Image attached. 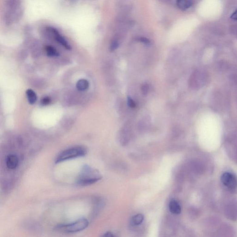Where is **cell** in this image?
I'll return each instance as SVG.
<instances>
[{
	"mask_svg": "<svg viewBox=\"0 0 237 237\" xmlns=\"http://www.w3.org/2000/svg\"><path fill=\"white\" fill-rule=\"evenodd\" d=\"M101 179L100 175L96 170L86 165L82 169L78 176L77 183L79 186H88L95 183Z\"/></svg>",
	"mask_w": 237,
	"mask_h": 237,
	"instance_id": "obj_1",
	"label": "cell"
},
{
	"mask_svg": "<svg viewBox=\"0 0 237 237\" xmlns=\"http://www.w3.org/2000/svg\"><path fill=\"white\" fill-rule=\"evenodd\" d=\"M87 150L82 146H75L68 148L61 152L55 159V163L58 164L65 161L83 157L87 154Z\"/></svg>",
	"mask_w": 237,
	"mask_h": 237,
	"instance_id": "obj_2",
	"label": "cell"
},
{
	"mask_svg": "<svg viewBox=\"0 0 237 237\" xmlns=\"http://www.w3.org/2000/svg\"><path fill=\"white\" fill-rule=\"evenodd\" d=\"M210 81V77L207 71L195 70L191 75L189 85L193 89H197L206 85Z\"/></svg>",
	"mask_w": 237,
	"mask_h": 237,
	"instance_id": "obj_3",
	"label": "cell"
},
{
	"mask_svg": "<svg viewBox=\"0 0 237 237\" xmlns=\"http://www.w3.org/2000/svg\"><path fill=\"white\" fill-rule=\"evenodd\" d=\"M88 225V222L87 219L81 218L72 223L58 225L56 227V229L67 233H75L85 229Z\"/></svg>",
	"mask_w": 237,
	"mask_h": 237,
	"instance_id": "obj_4",
	"label": "cell"
},
{
	"mask_svg": "<svg viewBox=\"0 0 237 237\" xmlns=\"http://www.w3.org/2000/svg\"><path fill=\"white\" fill-rule=\"evenodd\" d=\"M221 181L231 192H237V178L234 174L228 172L224 173L221 177Z\"/></svg>",
	"mask_w": 237,
	"mask_h": 237,
	"instance_id": "obj_5",
	"label": "cell"
},
{
	"mask_svg": "<svg viewBox=\"0 0 237 237\" xmlns=\"http://www.w3.org/2000/svg\"><path fill=\"white\" fill-rule=\"evenodd\" d=\"M19 165V159L15 154H9L6 157V165L7 167L10 170H14L18 167Z\"/></svg>",
	"mask_w": 237,
	"mask_h": 237,
	"instance_id": "obj_6",
	"label": "cell"
},
{
	"mask_svg": "<svg viewBox=\"0 0 237 237\" xmlns=\"http://www.w3.org/2000/svg\"><path fill=\"white\" fill-rule=\"evenodd\" d=\"M49 30H50L53 33L55 39L57 40V42H58L59 43L63 45L66 49H68V50H71V46L68 43V42L61 35L59 34L57 29L53 28H49Z\"/></svg>",
	"mask_w": 237,
	"mask_h": 237,
	"instance_id": "obj_7",
	"label": "cell"
},
{
	"mask_svg": "<svg viewBox=\"0 0 237 237\" xmlns=\"http://www.w3.org/2000/svg\"><path fill=\"white\" fill-rule=\"evenodd\" d=\"M169 209L170 211L174 214L178 215L181 212V207L179 203L176 200H173L170 202Z\"/></svg>",
	"mask_w": 237,
	"mask_h": 237,
	"instance_id": "obj_8",
	"label": "cell"
},
{
	"mask_svg": "<svg viewBox=\"0 0 237 237\" xmlns=\"http://www.w3.org/2000/svg\"><path fill=\"white\" fill-rule=\"evenodd\" d=\"M176 4L180 9L185 10L192 6V0H176Z\"/></svg>",
	"mask_w": 237,
	"mask_h": 237,
	"instance_id": "obj_9",
	"label": "cell"
},
{
	"mask_svg": "<svg viewBox=\"0 0 237 237\" xmlns=\"http://www.w3.org/2000/svg\"><path fill=\"white\" fill-rule=\"evenodd\" d=\"M89 82L87 80L80 79L76 84L77 89L81 91H85L89 87Z\"/></svg>",
	"mask_w": 237,
	"mask_h": 237,
	"instance_id": "obj_10",
	"label": "cell"
},
{
	"mask_svg": "<svg viewBox=\"0 0 237 237\" xmlns=\"http://www.w3.org/2000/svg\"><path fill=\"white\" fill-rule=\"evenodd\" d=\"M26 94L29 103L32 105L35 104L37 99L36 94L35 91L31 89H28L26 91Z\"/></svg>",
	"mask_w": 237,
	"mask_h": 237,
	"instance_id": "obj_11",
	"label": "cell"
},
{
	"mask_svg": "<svg viewBox=\"0 0 237 237\" xmlns=\"http://www.w3.org/2000/svg\"><path fill=\"white\" fill-rule=\"evenodd\" d=\"M230 67L229 63L225 60H221L218 63L217 68L221 72H227Z\"/></svg>",
	"mask_w": 237,
	"mask_h": 237,
	"instance_id": "obj_12",
	"label": "cell"
},
{
	"mask_svg": "<svg viewBox=\"0 0 237 237\" xmlns=\"http://www.w3.org/2000/svg\"><path fill=\"white\" fill-rule=\"evenodd\" d=\"M144 219V216L142 214L135 215L132 219V222L134 225H139L143 222Z\"/></svg>",
	"mask_w": 237,
	"mask_h": 237,
	"instance_id": "obj_13",
	"label": "cell"
},
{
	"mask_svg": "<svg viewBox=\"0 0 237 237\" xmlns=\"http://www.w3.org/2000/svg\"><path fill=\"white\" fill-rule=\"evenodd\" d=\"M47 56L49 57H58L59 55L57 50L52 46H46L45 47Z\"/></svg>",
	"mask_w": 237,
	"mask_h": 237,
	"instance_id": "obj_14",
	"label": "cell"
},
{
	"mask_svg": "<svg viewBox=\"0 0 237 237\" xmlns=\"http://www.w3.org/2000/svg\"><path fill=\"white\" fill-rule=\"evenodd\" d=\"M119 46V42L118 39L116 38H115L111 41V44L110 46V50L111 52L114 51L116 49H117Z\"/></svg>",
	"mask_w": 237,
	"mask_h": 237,
	"instance_id": "obj_15",
	"label": "cell"
},
{
	"mask_svg": "<svg viewBox=\"0 0 237 237\" xmlns=\"http://www.w3.org/2000/svg\"><path fill=\"white\" fill-rule=\"evenodd\" d=\"M8 7L11 9L15 8L18 6V0H7Z\"/></svg>",
	"mask_w": 237,
	"mask_h": 237,
	"instance_id": "obj_16",
	"label": "cell"
},
{
	"mask_svg": "<svg viewBox=\"0 0 237 237\" xmlns=\"http://www.w3.org/2000/svg\"><path fill=\"white\" fill-rule=\"evenodd\" d=\"M149 87L147 83H144L141 87V92L142 95L144 96H146L148 94L149 92Z\"/></svg>",
	"mask_w": 237,
	"mask_h": 237,
	"instance_id": "obj_17",
	"label": "cell"
},
{
	"mask_svg": "<svg viewBox=\"0 0 237 237\" xmlns=\"http://www.w3.org/2000/svg\"><path fill=\"white\" fill-rule=\"evenodd\" d=\"M128 104L129 107L131 108H134L136 107V103L130 97H128Z\"/></svg>",
	"mask_w": 237,
	"mask_h": 237,
	"instance_id": "obj_18",
	"label": "cell"
},
{
	"mask_svg": "<svg viewBox=\"0 0 237 237\" xmlns=\"http://www.w3.org/2000/svg\"><path fill=\"white\" fill-rule=\"evenodd\" d=\"M51 102V99L49 97H45L41 101V104L44 106L48 105Z\"/></svg>",
	"mask_w": 237,
	"mask_h": 237,
	"instance_id": "obj_19",
	"label": "cell"
},
{
	"mask_svg": "<svg viewBox=\"0 0 237 237\" xmlns=\"http://www.w3.org/2000/svg\"><path fill=\"white\" fill-rule=\"evenodd\" d=\"M231 80L234 85L237 87V74H232L230 76Z\"/></svg>",
	"mask_w": 237,
	"mask_h": 237,
	"instance_id": "obj_20",
	"label": "cell"
},
{
	"mask_svg": "<svg viewBox=\"0 0 237 237\" xmlns=\"http://www.w3.org/2000/svg\"><path fill=\"white\" fill-rule=\"evenodd\" d=\"M139 40V41L142 42L143 43L145 44L148 45L150 44V41H149V39L145 38H140Z\"/></svg>",
	"mask_w": 237,
	"mask_h": 237,
	"instance_id": "obj_21",
	"label": "cell"
},
{
	"mask_svg": "<svg viewBox=\"0 0 237 237\" xmlns=\"http://www.w3.org/2000/svg\"><path fill=\"white\" fill-rule=\"evenodd\" d=\"M231 18L233 20L237 21V9L232 15Z\"/></svg>",
	"mask_w": 237,
	"mask_h": 237,
	"instance_id": "obj_22",
	"label": "cell"
},
{
	"mask_svg": "<svg viewBox=\"0 0 237 237\" xmlns=\"http://www.w3.org/2000/svg\"><path fill=\"white\" fill-rule=\"evenodd\" d=\"M103 236H106V237H113V236H114V235H113L112 233H111V232H108L105 233V234L103 235Z\"/></svg>",
	"mask_w": 237,
	"mask_h": 237,
	"instance_id": "obj_23",
	"label": "cell"
}]
</instances>
